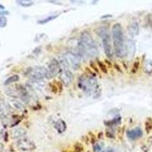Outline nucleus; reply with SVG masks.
Wrapping results in <instances>:
<instances>
[{"instance_id": "21", "label": "nucleus", "mask_w": 152, "mask_h": 152, "mask_svg": "<svg viewBox=\"0 0 152 152\" xmlns=\"http://www.w3.org/2000/svg\"><path fill=\"white\" fill-rule=\"evenodd\" d=\"M100 152H115V151H114V149L112 148H107L105 150L101 151Z\"/></svg>"}, {"instance_id": "6", "label": "nucleus", "mask_w": 152, "mask_h": 152, "mask_svg": "<svg viewBox=\"0 0 152 152\" xmlns=\"http://www.w3.org/2000/svg\"><path fill=\"white\" fill-rule=\"evenodd\" d=\"M47 78H52L59 75L62 72V66L59 61L55 58H53L50 60L47 66Z\"/></svg>"}, {"instance_id": "5", "label": "nucleus", "mask_w": 152, "mask_h": 152, "mask_svg": "<svg viewBox=\"0 0 152 152\" xmlns=\"http://www.w3.org/2000/svg\"><path fill=\"white\" fill-rule=\"evenodd\" d=\"M25 75L32 81H41L43 78H47V70L43 66H34L29 68Z\"/></svg>"}, {"instance_id": "22", "label": "nucleus", "mask_w": 152, "mask_h": 152, "mask_svg": "<svg viewBox=\"0 0 152 152\" xmlns=\"http://www.w3.org/2000/svg\"><path fill=\"white\" fill-rule=\"evenodd\" d=\"M4 115V111H3V108H2V106L0 104V117H2V116Z\"/></svg>"}, {"instance_id": "13", "label": "nucleus", "mask_w": 152, "mask_h": 152, "mask_svg": "<svg viewBox=\"0 0 152 152\" xmlns=\"http://www.w3.org/2000/svg\"><path fill=\"white\" fill-rule=\"evenodd\" d=\"M138 24L136 21H132L130 23V24L128 27V31L129 34L131 37H135L138 35Z\"/></svg>"}, {"instance_id": "14", "label": "nucleus", "mask_w": 152, "mask_h": 152, "mask_svg": "<svg viewBox=\"0 0 152 152\" xmlns=\"http://www.w3.org/2000/svg\"><path fill=\"white\" fill-rule=\"evenodd\" d=\"M55 128L58 131V132L62 133L66 130V124L64 120L58 119L55 123Z\"/></svg>"}, {"instance_id": "9", "label": "nucleus", "mask_w": 152, "mask_h": 152, "mask_svg": "<svg viewBox=\"0 0 152 152\" xmlns=\"http://www.w3.org/2000/svg\"><path fill=\"white\" fill-rule=\"evenodd\" d=\"M8 104H9V107H12V109L15 110L22 111L24 110V103L21 100H19L18 98L12 97V98L9 100Z\"/></svg>"}, {"instance_id": "10", "label": "nucleus", "mask_w": 152, "mask_h": 152, "mask_svg": "<svg viewBox=\"0 0 152 152\" xmlns=\"http://www.w3.org/2000/svg\"><path fill=\"white\" fill-rule=\"evenodd\" d=\"M126 43V56H128L129 59H132L135 53V43L132 39H128Z\"/></svg>"}, {"instance_id": "16", "label": "nucleus", "mask_w": 152, "mask_h": 152, "mask_svg": "<svg viewBox=\"0 0 152 152\" xmlns=\"http://www.w3.org/2000/svg\"><path fill=\"white\" fill-rule=\"evenodd\" d=\"M59 15V14H56V15H49L48 17L46 18H43L42 20H39L38 21V24H46V23H48L49 21H51L53 20H54L55 18H56Z\"/></svg>"}, {"instance_id": "24", "label": "nucleus", "mask_w": 152, "mask_h": 152, "mask_svg": "<svg viewBox=\"0 0 152 152\" xmlns=\"http://www.w3.org/2000/svg\"><path fill=\"white\" fill-rule=\"evenodd\" d=\"M9 14V12H6V11H3V12H0V15H8Z\"/></svg>"}, {"instance_id": "20", "label": "nucleus", "mask_w": 152, "mask_h": 152, "mask_svg": "<svg viewBox=\"0 0 152 152\" xmlns=\"http://www.w3.org/2000/svg\"><path fill=\"white\" fill-rule=\"evenodd\" d=\"M7 25V18L5 16L0 17V28H3Z\"/></svg>"}, {"instance_id": "17", "label": "nucleus", "mask_w": 152, "mask_h": 152, "mask_svg": "<svg viewBox=\"0 0 152 152\" xmlns=\"http://www.w3.org/2000/svg\"><path fill=\"white\" fill-rule=\"evenodd\" d=\"M144 72L147 74L152 72V60H147L144 65Z\"/></svg>"}, {"instance_id": "8", "label": "nucleus", "mask_w": 152, "mask_h": 152, "mask_svg": "<svg viewBox=\"0 0 152 152\" xmlns=\"http://www.w3.org/2000/svg\"><path fill=\"white\" fill-rule=\"evenodd\" d=\"M16 145L20 150L24 151H33L35 148L34 142L26 137L18 139Z\"/></svg>"}, {"instance_id": "18", "label": "nucleus", "mask_w": 152, "mask_h": 152, "mask_svg": "<svg viewBox=\"0 0 152 152\" xmlns=\"http://www.w3.org/2000/svg\"><path fill=\"white\" fill-rule=\"evenodd\" d=\"M16 2L22 7H30L34 4L32 1H30V0H18Z\"/></svg>"}, {"instance_id": "1", "label": "nucleus", "mask_w": 152, "mask_h": 152, "mask_svg": "<svg viewBox=\"0 0 152 152\" xmlns=\"http://www.w3.org/2000/svg\"><path fill=\"white\" fill-rule=\"evenodd\" d=\"M80 56L87 58H95L98 54L97 45L89 32L85 31L81 34L78 41Z\"/></svg>"}, {"instance_id": "2", "label": "nucleus", "mask_w": 152, "mask_h": 152, "mask_svg": "<svg viewBox=\"0 0 152 152\" xmlns=\"http://www.w3.org/2000/svg\"><path fill=\"white\" fill-rule=\"evenodd\" d=\"M78 86L86 94L91 95L94 98H97L100 96L101 88L97 78L94 76L88 75L87 74L80 76L78 79Z\"/></svg>"}, {"instance_id": "4", "label": "nucleus", "mask_w": 152, "mask_h": 152, "mask_svg": "<svg viewBox=\"0 0 152 152\" xmlns=\"http://www.w3.org/2000/svg\"><path fill=\"white\" fill-rule=\"evenodd\" d=\"M97 33L102 39L104 53L109 59H112L113 56V51L112 41H111L110 31L106 27H100L97 29Z\"/></svg>"}, {"instance_id": "15", "label": "nucleus", "mask_w": 152, "mask_h": 152, "mask_svg": "<svg viewBox=\"0 0 152 152\" xmlns=\"http://www.w3.org/2000/svg\"><path fill=\"white\" fill-rule=\"evenodd\" d=\"M18 81H19V76L18 75H13L10 76L5 81V85H11L12 83H15V82H17Z\"/></svg>"}, {"instance_id": "3", "label": "nucleus", "mask_w": 152, "mask_h": 152, "mask_svg": "<svg viewBox=\"0 0 152 152\" xmlns=\"http://www.w3.org/2000/svg\"><path fill=\"white\" fill-rule=\"evenodd\" d=\"M112 37L116 55L119 58H123L126 56V43L121 24L118 23L113 24L112 27Z\"/></svg>"}, {"instance_id": "19", "label": "nucleus", "mask_w": 152, "mask_h": 152, "mask_svg": "<svg viewBox=\"0 0 152 152\" xmlns=\"http://www.w3.org/2000/svg\"><path fill=\"white\" fill-rule=\"evenodd\" d=\"M103 147H104V144L102 142H99V143H96L94 145L93 150L94 152H100L102 151Z\"/></svg>"}, {"instance_id": "25", "label": "nucleus", "mask_w": 152, "mask_h": 152, "mask_svg": "<svg viewBox=\"0 0 152 152\" xmlns=\"http://www.w3.org/2000/svg\"><path fill=\"white\" fill-rule=\"evenodd\" d=\"M4 10H5V7H4L3 5H1V4H0V12H3Z\"/></svg>"}, {"instance_id": "26", "label": "nucleus", "mask_w": 152, "mask_h": 152, "mask_svg": "<svg viewBox=\"0 0 152 152\" xmlns=\"http://www.w3.org/2000/svg\"><path fill=\"white\" fill-rule=\"evenodd\" d=\"M3 149H4L3 145H2V144L0 143V152H2V151H3Z\"/></svg>"}, {"instance_id": "11", "label": "nucleus", "mask_w": 152, "mask_h": 152, "mask_svg": "<svg viewBox=\"0 0 152 152\" xmlns=\"http://www.w3.org/2000/svg\"><path fill=\"white\" fill-rule=\"evenodd\" d=\"M126 135H127V137L129 139L135 140V139H137V138H141L142 135H143V132H142V130L140 128L137 127V128L133 129L128 130V131L126 132Z\"/></svg>"}, {"instance_id": "7", "label": "nucleus", "mask_w": 152, "mask_h": 152, "mask_svg": "<svg viewBox=\"0 0 152 152\" xmlns=\"http://www.w3.org/2000/svg\"><path fill=\"white\" fill-rule=\"evenodd\" d=\"M65 57H66L69 66H71L74 70H78L79 69L80 66H81L80 55L72 52V51H69V52L66 53Z\"/></svg>"}, {"instance_id": "23", "label": "nucleus", "mask_w": 152, "mask_h": 152, "mask_svg": "<svg viewBox=\"0 0 152 152\" xmlns=\"http://www.w3.org/2000/svg\"><path fill=\"white\" fill-rule=\"evenodd\" d=\"M148 23H149V24H150L151 28V29H152V15L149 16V18H148Z\"/></svg>"}, {"instance_id": "12", "label": "nucleus", "mask_w": 152, "mask_h": 152, "mask_svg": "<svg viewBox=\"0 0 152 152\" xmlns=\"http://www.w3.org/2000/svg\"><path fill=\"white\" fill-rule=\"evenodd\" d=\"M27 134V131L24 128L21 127H16L12 131V137L13 138H18L20 139L21 138H24V136Z\"/></svg>"}]
</instances>
